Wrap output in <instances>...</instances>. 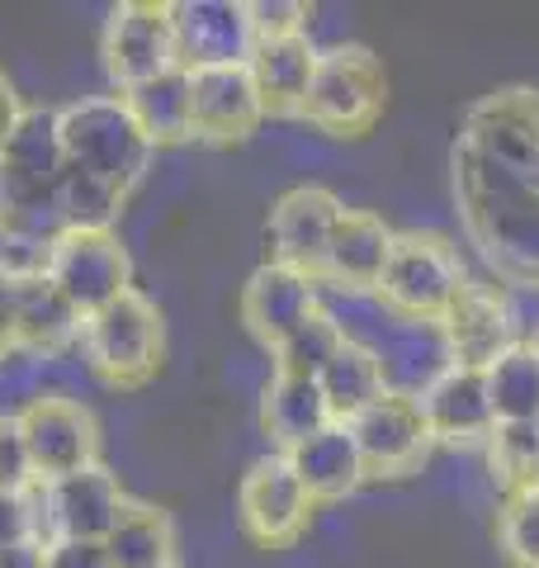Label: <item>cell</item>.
I'll use <instances>...</instances> for the list:
<instances>
[{"mask_svg": "<svg viewBox=\"0 0 539 568\" xmlns=\"http://www.w3.org/2000/svg\"><path fill=\"white\" fill-rule=\"evenodd\" d=\"M313 67H317V48L308 33L294 39H270L251 48V81H256L261 110L265 119H303V100L313 85Z\"/></svg>", "mask_w": 539, "mask_h": 568, "instance_id": "20", "label": "cell"}, {"mask_svg": "<svg viewBox=\"0 0 539 568\" xmlns=\"http://www.w3.org/2000/svg\"><path fill=\"white\" fill-rule=\"evenodd\" d=\"M501 317H507L511 342H539V284H497Z\"/></svg>", "mask_w": 539, "mask_h": 568, "instance_id": "35", "label": "cell"}, {"mask_svg": "<svg viewBox=\"0 0 539 568\" xmlns=\"http://www.w3.org/2000/svg\"><path fill=\"white\" fill-rule=\"evenodd\" d=\"M58 123H62L67 166L95 175V181L114 185L123 194H133L142 185L156 148L142 138L123 95L77 100V104H67V110H58Z\"/></svg>", "mask_w": 539, "mask_h": 568, "instance_id": "2", "label": "cell"}, {"mask_svg": "<svg viewBox=\"0 0 539 568\" xmlns=\"http://www.w3.org/2000/svg\"><path fill=\"white\" fill-rule=\"evenodd\" d=\"M440 327H445V336H449V351H455V365L488 369L497 355L511 346V332H507V317H501L497 284L469 280V284L459 290L455 308L440 317Z\"/></svg>", "mask_w": 539, "mask_h": 568, "instance_id": "21", "label": "cell"}, {"mask_svg": "<svg viewBox=\"0 0 539 568\" xmlns=\"http://www.w3.org/2000/svg\"><path fill=\"white\" fill-rule=\"evenodd\" d=\"M384 95H388V77L369 48L359 43L317 48L313 85L308 100H303V123H313L317 133L332 138H359L384 114Z\"/></svg>", "mask_w": 539, "mask_h": 568, "instance_id": "4", "label": "cell"}, {"mask_svg": "<svg viewBox=\"0 0 539 568\" xmlns=\"http://www.w3.org/2000/svg\"><path fill=\"white\" fill-rule=\"evenodd\" d=\"M393 227L369 209H346L336 219V233L322 256L317 284H332L340 294H374L384 280V265L393 256Z\"/></svg>", "mask_w": 539, "mask_h": 568, "instance_id": "18", "label": "cell"}, {"mask_svg": "<svg viewBox=\"0 0 539 568\" xmlns=\"http://www.w3.org/2000/svg\"><path fill=\"white\" fill-rule=\"evenodd\" d=\"M346 346V332H340L336 313L322 304L317 313H308L303 323L284 336V346L270 355L275 361V375H298V379H317L322 369L332 365V355Z\"/></svg>", "mask_w": 539, "mask_h": 568, "instance_id": "29", "label": "cell"}, {"mask_svg": "<svg viewBox=\"0 0 539 568\" xmlns=\"http://www.w3.org/2000/svg\"><path fill=\"white\" fill-rule=\"evenodd\" d=\"M497 549L507 568H539V484H526L501 497Z\"/></svg>", "mask_w": 539, "mask_h": 568, "instance_id": "32", "label": "cell"}, {"mask_svg": "<svg viewBox=\"0 0 539 568\" xmlns=\"http://www.w3.org/2000/svg\"><path fill=\"white\" fill-rule=\"evenodd\" d=\"M317 308H322L317 280L298 275V271H284V265H275V261H265L261 271L242 284V323L270 355H275L284 346V336Z\"/></svg>", "mask_w": 539, "mask_h": 568, "instance_id": "19", "label": "cell"}, {"mask_svg": "<svg viewBox=\"0 0 539 568\" xmlns=\"http://www.w3.org/2000/svg\"><path fill=\"white\" fill-rule=\"evenodd\" d=\"M6 219H10V204H6V175H0V233H6Z\"/></svg>", "mask_w": 539, "mask_h": 568, "instance_id": "41", "label": "cell"}, {"mask_svg": "<svg viewBox=\"0 0 539 568\" xmlns=\"http://www.w3.org/2000/svg\"><path fill=\"white\" fill-rule=\"evenodd\" d=\"M289 465L313 503H340V497H350L365 484V459L355 450L350 426H340V422H332L327 432H317L298 450H289Z\"/></svg>", "mask_w": 539, "mask_h": 568, "instance_id": "22", "label": "cell"}, {"mask_svg": "<svg viewBox=\"0 0 539 568\" xmlns=\"http://www.w3.org/2000/svg\"><path fill=\"white\" fill-rule=\"evenodd\" d=\"M313 497L298 484V474L289 465V455H261L256 465L242 474L237 488V521L246 530V540H256L261 549H284L294 545L313 521Z\"/></svg>", "mask_w": 539, "mask_h": 568, "instance_id": "10", "label": "cell"}, {"mask_svg": "<svg viewBox=\"0 0 539 568\" xmlns=\"http://www.w3.org/2000/svg\"><path fill=\"white\" fill-rule=\"evenodd\" d=\"M246 14H251L256 43L308 33V6H298V0H246Z\"/></svg>", "mask_w": 539, "mask_h": 568, "instance_id": "33", "label": "cell"}, {"mask_svg": "<svg viewBox=\"0 0 539 568\" xmlns=\"http://www.w3.org/2000/svg\"><path fill=\"white\" fill-rule=\"evenodd\" d=\"M474 275L464 271L459 252L436 233H398L393 237V256L384 265V280L374 290V304L388 308L393 317H426V323H440V317L455 308L459 290Z\"/></svg>", "mask_w": 539, "mask_h": 568, "instance_id": "5", "label": "cell"}, {"mask_svg": "<svg viewBox=\"0 0 539 568\" xmlns=\"http://www.w3.org/2000/svg\"><path fill=\"white\" fill-rule=\"evenodd\" d=\"M0 568H48V545L43 540H14L0 545Z\"/></svg>", "mask_w": 539, "mask_h": 568, "instance_id": "39", "label": "cell"}, {"mask_svg": "<svg viewBox=\"0 0 539 568\" xmlns=\"http://www.w3.org/2000/svg\"><path fill=\"white\" fill-rule=\"evenodd\" d=\"M81 346L90 369L114 388H142L166 351V327H161L156 304L142 290L119 294L110 308L90 313L81 323Z\"/></svg>", "mask_w": 539, "mask_h": 568, "instance_id": "6", "label": "cell"}, {"mask_svg": "<svg viewBox=\"0 0 539 568\" xmlns=\"http://www.w3.org/2000/svg\"><path fill=\"white\" fill-rule=\"evenodd\" d=\"M171 39L175 67L185 71L242 67L256 48L246 0H171Z\"/></svg>", "mask_w": 539, "mask_h": 568, "instance_id": "13", "label": "cell"}, {"mask_svg": "<svg viewBox=\"0 0 539 568\" xmlns=\"http://www.w3.org/2000/svg\"><path fill=\"white\" fill-rule=\"evenodd\" d=\"M29 536H33V488L29 493H0V545H14V540H29Z\"/></svg>", "mask_w": 539, "mask_h": 568, "instance_id": "36", "label": "cell"}, {"mask_svg": "<svg viewBox=\"0 0 539 568\" xmlns=\"http://www.w3.org/2000/svg\"><path fill=\"white\" fill-rule=\"evenodd\" d=\"M455 148L516 185L539 190V91L535 85H497L469 104Z\"/></svg>", "mask_w": 539, "mask_h": 568, "instance_id": "3", "label": "cell"}, {"mask_svg": "<svg viewBox=\"0 0 539 568\" xmlns=\"http://www.w3.org/2000/svg\"><path fill=\"white\" fill-rule=\"evenodd\" d=\"M332 413H327V398H322L317 379H298V375H275L265 384V398H261V432L270 436L275 455H289L298 450L308 436L327 432Z\"/></svg>", "mask_w": 539, "mask_h": 568, "instance_id": "23", "label": "cell"}, {"mask_svg": "<svg viewBox=\"0 0 539 568\" xmlns=\"http://www.w3.org/2000/svg\"><path fill=\"white\" fill-rule=\"evenodd\" d=\"M48 568H114L104 545L90 540H52L48 545Z\"/></svg>", "mask_w": 539, "mask_h": 568, "instance_id": "37", "label": "cell"}, {"mask_svg": "<svg viewBox=\"0 0 539 568\" xmlns=\"http://www.w3.org/2000/svg\"><path fill=\"white\" fill-rule=\"evenodd\" d=\"M449 166L459 223L497 284H539V190L497 175L464 148L449 152Z\"/></svg>", "mask_w": 539, "mask_h": 568, "instance_id": "1", "label": "cell"}, {"mask_svg": "<svg viewBox=\"0 0 539 568\" xmlns=\"http://www.w3.org/2000/svg\"><path fill=\"white\" fill-rule=\"evenodd\" d=\"M350 436H355V450L365 459V478H407L426 465L430 455V432H426V417L411 398L398 394H384L374 407H365L355 422H350Z\"/></svg>", "mask_w": 539, "mask_h": 568, "instance_id": "15", "label": "cell"}, {"mask_svg": "<svg viewBox=\"0 0 539 568\" xmlns=\"http://www.w3.org/2000/svg\"><path fill=\"white\" fill-rule=\"evenodd\" d=\"M119 95L152 148L190 142V71L185 67H171V71H161V77L133 85V91H119Z\"/></svg>", "mask_w": 539, "mask_h": 568, "instance_id": "25", "label": "cell"}, {"mask_svg": "<svg viewBox=\"0 0 539 568\" xmlns=\"http://www.w3.org/2000/svg\"><path fill=\"white\" fill-rule=\"evenodd\" d=\"M81 323L85 317L52 290L43 275H24L20 280V313H14V351H33V355H62L67 346L81 342Z\"/></svg>", "mask_w": 539, "mask_h": 568, "instance_id": "24", "label": "cell"}, {"mask_svg": "<svg viewBox=\"0 0 539 568\" xmlns=\"http://www.w3.org/2000/svg\"><path fill=\"white\" fill-rule=\"evenodd\" d=\"M14 417H20V432H24L33 484H58L67 474L100 465V422L85 403L67 394H39Z\"/></svg>", "mask_w": 539, "mask_h": 568, "instance_id": "9", "label": "cell"}, {"mask_svg": "<svg viewBox=\"0 0 539 568\" xmlns=\"http://www.w3.org/2000/svg\"><path fill=\"white\" fill-rule=\"evenodd\" d=\"M20 114H24V104H20V95H14L10 77L0 71V148H6V138H10V129H14V119Z\"/></svg>", "mask_w": 539, "mask_h": 568, "instance_id": "40", "label": "cell"}, {"mask_svg": "<svg viewBox=\"0 0 539 568\" xmlns=\"http://www.w3.org/2000/svg\"><path fill=\"white\" fill-rule=\"evenodd\" d=\"M417 407H421L426 432L436 446H455V450L488 446V436L497 426L492 398H488V375L474 365H449L417 398Z\"/></svg>", "mask_w": 539, "mask_h": 568, "instance_id": "17", "label": "cell"}, {"mask_svg": "<svg viewBox=\"0 0 539 568\" xmlns=\"http://www.w3.org/2000/svg\"><path fill=\"white\" fill-rule=\"evenodd\" d=\"M359 346L374 351L388 394L411 398V403L455 365V351H449V336L440 323H426V317L421 323L417 317H393L388 308H379V323H374L369 336H359Z\"/></svg>", "mask_w": 539, "mask_h": 568, "instance_id": "11", "label": "cell"}, {"mask_svg": "<svg viewBox=\"0 0 539 568\" xmlns=\"http://www.w3.org/2000/svg\"><path fill=\"white\" fill-rule=\"evenodd\" d=\"M317 388H322V398H327L332 422H340V426H350L365 407H374L388 394L384 369H379V361H374V351L350 342V336H346V346L332 355V365L317 375Z\"/></svg>", "mask_w": 539, "mask_h": 568, "instance_id": "26", "label": "cell"}, {"mask_svg": "<svg viewBox=\"0 0 539 568\" xmlns=\"http://www.w3.org/2000/svg\"><path fill=\"white\" fill-rule=\"evenodd\" d=\"M482 375L497 422H539V346L511 342Z\"/></svg>", "mask_w": 539, "mask_h": 568, "instance_id": "28", "label": "cell"}, {"mask_svg": "<svg viewBox=\"0 0 539 568\" xmlns=\"http://www.w3.org/2000/svg\"><path fill=\"white\" fill-rule=\"evenodd\" d=\"M20 271L0 261V351H14V313H20Z\"/></svg>", "mask_w": 539, "mask_h": 568, "instance_id": "38", "label": "cell"}, {"mask_svg": "<svg viewBox=\"0 0 539 568\" xmlns=\"http://www.w3.org/2000/svg\"><path fill=\"white\" fill-rule=\"evenodd\" d=\"M104 555L114 568H175V526L161 507L129 497L119 526L104 536Z\"/></svg>", "mask_w": 539, "mask_h": 568, "instance_id": "27", "label": "cell"}, {"mask_svg": "<svg viewBox=\"0 0 539 568\" xmlns=\"http://www.w3.org/2000/svg\"><path fill=\"white\" fill-rule=\"evenodd\" d=\"M33 488V465L24 450V432L14 413H0V493H29Z\"/></svg>", "mask_w": 539, "mask_h": 568, "instance_id": "34", "label": "cell"}, {"mask_svg": "<svg viewBox=\"0 0 539 568\" xmlns=\"http://www.w3.org/2000/svg\"><path fill=\"white\" fill-rule=\"evenodd\" d=\"M0 355H6V351H0Z\"/></svg>", "mask_w": 539, "mask_h": 568, "instance_id": "42", "label": "cell"}, {"mask_svg": "<svg viewBox=\"0 0 539 568\" xmlns=\"http://www.w3.org/2000/svg\"><path fill=\"white\" fill-rule=\"evenodd\" d=\"M100 58L119 91H133V85L171 71L175 67L171 6H156V0H123V6H114L100 39Z\"/></svg>", "mask_w": 539, "mask_h": 568, "instance_id": "12", "label": "cell"}, {"mask_svg": "<svg viewBox=\"0 0 539 568\" xmlns=\"http://www.w3.org/2000/svg\"><path fill=\"white\" fill-rule=\"evenodd\" d=\"M340 213H346V204H340L327 185L284 190L275 200V209H270V223H265L270 261L284 265V271H298V275L317 280Z\"/></svg>", "mask_w": 539, "mask_h": 568, "instance_id": "14", "label": "cell"}, {"mask_svg": "<svg viewBox=\"0 0 539 568\" xmlns=\"http://www.w3.org/2000/svg\"><path fill=\"white\" fill-rule=\"evenodd\" d=\"M482 450L501 493L539 484V422H497Z\"/></svg>", "mask_w": 539, "mask_h": 568, "instance_id": "31", "label": "cell"}, {"mask_svg": "<svg viewBox=\"0 0 539 568\" xmlns=\"http://www.w3.org/2000/svg\"><path fill=\"white\" fill-rule=\"evenodd\" d=\"M123 200L129 194L95 181L77 166L62 171V185H58V209H62V223L67 227H90V233H114L119 213H123Z\"/></svg>", "mask_w": 539, "mask_h": 568, "instance_id": "30", "label": "cell"}, {"mask_svg": "<svg viewBox=\"0 0 539 568\" xmlns=\"http://www.w3.org/2000/svg\"><path fill=\"white\" fill-rule=\"evenodd\" d=\"M535 346H539V342H535Z\"/></svg>", "mask_w": 539, "mask_h": 568, "instance_id": "43", "label": "cell"}, {"mask_svg": "<svg viewBox=\"0 0 539 568\" xmlns=\"http://www.w3.org/2000/svg\"><path fill=\"white\" fill-rule=\"evenodd\" d=\"M261 119L265 110L246 62L190 71V138L227 148V142H246L261 129Z\"/></svg>", "mask_w": 539, "mask_h": 568, "instance_id": "16", "label": "cell"}, {"mask_svg": "<svg viewBox=\"0 0 539 568\" xmlns=\"http://www.w3.org/2000/svg\"><path fill=\"white\" fill-rule=\"evenodd\" d=\"M81 317L110 308L119 294L133 290V261L123 252L119 233H90V227H67L48 246V261L39 271Z\"/></svg>", "mask_w": 539, "mask_h": 568, "instance_id": "7", "label": "cell"}, {"mask_svg": "<svg viewBox=\"0 0 539 568\" xmlns=\"http://www.w3.org/2000/svg\"><path fill=\"white\" fill-rule=\"evenodd\" d=\"M129 493L104 465H90L81 474H67L58 484H33V536L52 540H90L104 545V536L119 526Z\"/></svg>", "mask_w": 539, "mask_h": 568, "instance_id": "8", "label": "cell"}]
</instances>
